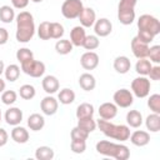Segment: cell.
Instances as JSON below:
<instances>
[{
	"label": "cell",
	"mask_w": 160,
	"mask_h": 160,
	"mask_svg": "<svg viewBox=\"0 0 160 160\" xmlns=\"http://www.w3.org/2000/svg\"><path fill=\"white\" fill-rule=\"evenodd\" d=\"M16 32L15 38L19 42H29L35 35L34 18L29 11H20L16 16Z\"/></svg>",
	"instance_id": "6da1fadb"
},
{
	"label": "cell",
	"mask_w": 160,
	"mask_h": 160,
	"mask_svg": "<svg viewBox=\"0 0 160 160\" xmlns=\"http://www.w3.org/2000/svg\"><path fill=\"white\" fill-rule=\"evenodd\" d=\"M96 151L104 156H110L116 160H128L130 158V150L124 144H116L109 140H100L96 142Z\"/></svg>",
	"instance_id": "7a4b0ae2"
},
{
	"label": "cell",
	"mask_w": 160,
	"mask_h": 160,
	"mask_svg": "<svg viewBox=\"0 0 160 160\" xmlns=\"http://www.w3.org/2000/svg\"><path fill=\"white\" fill-rule=\"evenodd\" d=\"M96 126L101 130V132L114 140H118L120 142L129 140L130 136V128L128 125H115L112 122H110L109 120H104V119H99L96 121Z\"/></svg>",
	"instance_id": "3957f363"
},
{
	"label": "cell",
	"mask_w": 160,
	"mask_h": 160,
	"mask_svg": "<svg viewBox=\"0 0 160 160\" xmlns=\"http://www.w3.org/2000/svg\"><path fill=\"white\" fill-rule=\"evenodd\" d=\"M138 29L145 30L156 36L158 34H160V21L150 14H142L138 19Z\"/></svg>",
	"instance_id": "277c9868"
},
{
	"label": "cell",
	"mask_w": 160,
	"mask_h": 160,
	"mask_svg": "<svg viewBox=\"0 0 160 160\" xmlns=\"http://www.w3.org/2000/svg\"><path fill=\"white\" fill-rule=\"evenodd\" d=\"M150 88H151V84L146 76L140 75L131 81V92L139 99L146 98L150 94Z\"/></svg>",
	"instance_id": "5b68a950"
},
{
	"label": "cell",
	"mask_w": 160,
	"mask_h": 160,
	"mask_svg": "<svg viewBox=\"0 0 160 160\" xmlns=\"http://www.w3.org/2000/svg\"><path fill=\"white\" fill-rule=\"evenodd\" d=\"M84 5L81 0H65L61 5V14L66 19H76L82 11Z\"/></svg>",
	"instance_id": "8992f818"
},
{
	"label": "cell",
	"mask_w": 160,
	"mask_h": 160,
	"mask_svg": "<svg viewBox=\"0 0 160 160\" xmlns=\"http://www.w3.org/2000/svg\"><path fill=\"white\" fill-rule=\"evenodd\" d=\"M21 70L26 75H29L31 78H40L45 72V64L42 61L35 60L32 58V59H30V60H28V61L21 64Z\"/></svg>",
	"instance_id": "52a82bcc"
},
{
	"label": "cell",
	"mask_w": 160,
	"mask_h": 160,
	"mask_svg": "<svg viewBox=\"0 0 160 160\" xmlns=\"http://www.w3.org/2000/svg\"><path fill=\"white\" fill-rule=\"evenodd\" d=\"M112 100L114 104L118 108H130L134 102V95L130 90L128 89H119L114 92L112 95Z\"/></svg>",
	"instance_id": "ba28073f"
},
{
	"label": "cell",
	"mask_w": 160,
	"mask_h": 160,
	"mask_svg": "<svg viewBox=\"0 0 160 160\" xmlns=\"http://www.w3.org/2000/svg\"><path fill=\"white\" fill-rule=\"evenodd\" d=\"M92 26H94L95 35L100 36V38H105V36L110 35V32L112 31V24L106 18H101V19L96 20Z\"/></svg>",
	"instance_id": "9c48e42d"
},
{
	"label": "cell",
	"mask_w": 160,
	"mask_h": 160,
	"mask_svg": "<svg viewBox=\"0 0 160 160\" xmlns=\"http://www.w3.org/2000/svg\"><path fill=\"white\" fill-rule=\"evenodd\" d=\"M149 44L141 41L140 39H138V36L132 38L131 40V51L134 54V56L136 59H144L148 58V52H149Z\"/></svg>",
	"instance_id": "30bf717a"
},
{
	"label": "cell",
	"mask_w": 160,
	"mask_h": 160,
	"mask_svg": "<svg viewBox=\"0 0 160 160\" xmlns=\"http://www.w3.org/2000/svg\"><path fill=\"white\" fill-rule=\"evenodd\" d=\"M58 108H59V101L51 95L45 96L40 102V109H41L42 114H45L48 116H51V115L56 114Z\"/></svg>",
	"instance_id": "8fae6325"
},
{
	"label": "cell",
	"mask_w": 160,
	"mask_h": 160,
	"mask_svg": "<svg viewBox=\"0 0 160 160\" xmlns=\"http://www.w3.org/2000/svg\"><path fill=\"white\" fill-rule=\"evenodd\" d=\"M80 64L85 70H94L99 65V55L95 51H86L81 55Z\"/></svg>",
	"instance_id": "7c38bea8"
},
{
	"label": "cell",
	"mask_w": 160,
	"mask_h": 160,
	"mask_svg": "<svg viewBox=\"0 0 160 160\" xmlns=\"http://www.w3.org/2000/svg\"><path fill=\"white\" fill-rule=\"evenodd\" d=\"M99 116L104 120H111L118 115V106L114 102H102L99 106Z\"/></svg>",
	"instance_id": "4fadbf2b"
},
{
	"label": "cell",
	"mask_w": 160,
	"mask_h": 160,
	"mask_svg": "<svg viewBox=\"0 0 160 160\" xmlns=\"http://www.w3.org/2000/svg\"><path fill=\"white\" fill-rule=\"evenodd\" d=\"M4 119L6 121L8 125H11V126H16L21 122L22 120V111L16 108V106H12V108H9L6 111H5V115H4Z\"/></svg>",
	"instance_id": "5bb4252c"
},
{
	"label": "cell",
	"mask_w": 160,
	"mask_h": 160,
	"mask_svg": "<svg viewBox=\"0 0 160 160\" xmlns=\"http://www.w3.org/2000/svg\"><path fill=\"white\" fill-rule=\"evenodd\" d=\"M78 19L80 20L82 28H91L96 21V14L92 8H84L80 15L78 16Z\"/></svg>",
	"instance_id": "9a60e30c"
},
{
	"label": "cell",
	"mask_w": 160,
	"mask_h": 160,
	"mask_svg": "<svg viewBox=\"0 0 160 160\" xmlns=\"http://www.w3.org/2000/svg\"><path fill=\"white\" fill-rule=\"evenodd\" d=\"M129 139H130L132 145L141 148V146H145L150 142V134L148 131H144V130H135L132 134H130Z\"/></svg>",
	"instance_id": "2e32d148"
},
{
	"label": "cell",
	"mask_w": 160,
	"mask_h": 160,
	"mask_svg": "<svg viewBox=\"0 0 160 160\" xmlns=\"http://www.w3.org/2000/svg\"><path fill=\"white\" fill-rule=\"evenodd\" d=\"M41 85H42L44 91H45L46 94H49V95L55 94V92L59 90V88H60V82H59L58 78L54 76V75H46V76L42 79Z\"/></svg>",
	"instance_id": "e0dca14e"
},
{
	"label": "cell",
	"mask_w": 160,
	"mask_h": 160,
	"mask_svg": "<svg viewBox=\"0 0 160 160\" xmlns=\"http://www.w3.org/2000/svg\"><path fill=\"white\" fill-rule=\"evenodd\" d=\"M86 38L85 29L82 26H74L70 31V41L74 46H82L84 40Z\"/></svg>",
	"instance_id": "ac0fdd59"
},
{
	"label": "cell",
	"mask_w": 160,
	"mask_h": 160,
	"mask_svg": "<svg viewBox=\"0 0 160 160\" xmlns=\"http://www.w3.org/2000/svg\"><path fill=\"white\" fill-rule=\"evenodd\" d=\"M130 68H131V61H130V59L128 56L121 55V56H116L115 58V60H114V69H115L116 72L126 74V72H129Z\"/></svg>",
	"instance_id": "d6986e66"
},
{
	"label": "cell",
	"mask_w": 160,
	"mask_h": 160,
	"mask_svg": "<svg viewBox=\"0 0 160 160\" xmlns=\"http://www.w3.org/2000/svg\"><path fill=\"white\" fill-rule=\"evenodd\" d=\"M79 85L82 90L85 91H91L95 89L96 86V80L94 78V75H91L90 72H84L80 75L79 78Z\"/></svg>",
	"instance_id": "ffe728a7"
},
{
	"label": "cell",
	"mask_w": 160,
	"mask_h": 160,
	"mask_svg": "<svg viewBox=\"0 0 160 160\" xmlns=\"http://www.w3.org/2000/svg\"><path fill=\"white\" fill-rule=\"evenodd\" d=\"M28 126L32 131H40L45 126V119L42 115L34 112L28 118Z\"/></svg>",
	"instance_id": "44dd1931"
},
{
	"label": "cell",
	"mask_w": 160,
	"mask_h": 160,
	"mask_svg": "<svg viewBox=\"0 0 160 160\" xmlns=\"http://www.w3.org/2000/svg\"><path fill=\"white\" fill-rule=\"evenodd\" d=\"M29 136H30L29 135V131L25 128H22V126L16 125L11 130V139L15 142H18V144H25V142H28Z\"/></svg>",
	"instance_id": "7402d4cb"
},
{
	"label": "cell",
	"mask_w": 160,
	"mask_h": 160,
	"mask_svg": "<svg viewBox=\"0 0 160 160\" xmlns=\"http://www.w3.org/2000/svg\"><path fill=\"white\" fill-rule=\"evenodd\" d=\"M118 19L122 25H130L135 20L134 9H118Z\"/></svg>",
	"instance_id": "603a6c76"
},
{
	"label": "cell",
	"mask_w": 160,
	"mask_h": 160,
	"mask_svg": "<svg viewBox=\"0 0 160 160\" xmlns=\"http://www.w3.org/2000/svg\"><path fill=\"white\" fill-rule=\"evenodd\" d=\"M145 126L150 132L160 131V114H150L145 119Z\"/></svg>",
	"instance_id": "cb8c5ba5"
},
{
	"label": "cell",
	"mask_w": 160,
	"mask_h": 160,
	"mask_svg": "<svg viewBox=\"0 0 160 160\" xmlns=\"http://www.w3.org/2000/svg\"><path fill=\"white\" fill-rule=\"evenodd\" d=\"M126 122H128V126H131V128H139L141 126L142 124V115L139 110H130L128 114H126Z\"/></svg>",
	"instance_id": "d4e9b609"
},
{
	"label": "cell",
	"mask_w": 160,
	"mask_h": 160,
	"mask_svg": "<svg viewBox=\"0 0 160 160\" xmlns=\"http://www.w3.org/2000/svg\"><path fill=\"white\" fill-rule=\"evenodd\" d=\"M75 100V92L69 89V88H64L59 91L58 94V101L62 105H69V104H72Z\"/></svg>",
	"instance_id": "484cf974"
},
{
	"label": "cell",
	"mask_w": 160,
	"mask_h": 160,
	"mask_svg": "<svg viewBox=\"0 0 160 160\" xmlns=\"http://www.w3.org/2000/svg\"><path fill=\"white\" fill-rule=\"evenodd\" d=\"M92 115H94V106L89 102H82L76 108V118L78 119L92 118Z\"/></svg>",
	"instance_id": "4316f807"
},
{
	"label": "cell",
	"mask_w": 160,
	"mask_h": 160,
	"mask_svg": "<svg viewBox=\"0 0 160 160\" xmlns=\"http://www.w3.org/2000/svg\"><path fill=\"white\" fill-rule=\"evenodd\" d=\"M4 75H5V79L10 82H14L19 79L20 76V66H18L16 64H10L5 68L4 70Z\"/></svg>",
	"instance_id": "83f0119b"
},
{
	"label": "cell",
	"mask_w": 160,
	"mask_h": 160,
	"mask_svg": "<svg viewBox=\"0 0 160 160\" xmlns=\"http://www.w3.org/2000/svg\"><path fill=\"white\" fill-rule=\"evenodd\" d=\"M72 48L74 45L71 44L70 40L68 39H61V40H58L56 44H55V50L58 54L60 55H68L72 51Z\"/></svg>",
	"instance_id": "f1b7e54d"
},
{
	"label": "cell",
	"mask_w": 160,
	"mask_h": 160,
	"mask_svg": "<svg viewBox=\"0 0 160 160\" xmlns=\"http://www.w3.org/2000/svg\"><path fill=\"white\" fill-rule=\"evenodd\" d=\"M55 152L50 146H39L35 150V158L38 160H51L54 159Z\"/></svg>",
	"instance_id": "f546056e"
},
{
	"label": "cell",
	"mask_w": 160,
	"mask_h": 160,
	"mask_svg": "<svg viewBox=\"0 0 160 160\" xmlns=\"http://www.w3.org/2000/svg\"><path fill=\"white\" fill-rule=\"evenodd\" d=\"M151 61L148 60L146 58L144 59H138L136 64H135V71L139 74V75H142V76H146L149 74V70L151 68Z\"/></svg>",
	"instance_id": "4dcf8cb0"
},
{
	"label": "cell",
	"mask_w": 160,
	"mask_h": 160,
	"mask_svg": "<svg viewBox=\"0 0 160 160\" xmlns=\"http://www.w3.org/2000/svg\"><path fill=\"white\" fill-rule=\"evenodd\" d=\"M15 19V11L9 5H2L0 8V20L5 24H10Z\"/></svg>",
	"instance_id": "1f68e13d"
},
{
	"label": "cell",
	"mask_w": 160,
	"mask_h": 160,
	"mask_svg": "<svg viewBox=\"0 0 160 160\" xmlns=\"http://www.w3.org/2000/svg\"><path fill=\"white\" fill-rule=\"evenodd\" d=\"M80 129L85 130L86 132H92L96 129V121L92 118H85V119H78V125Z\"/></svg>",
	"instance_id": "d6a6232c"
},
{
	"label": "cell",
	"mask_w": 160,
	"mask_h": 160,
	"mask_svg": "<svg viewBox=\"0 0 160 160\" xmlns=\"http://www.w3.org/2000/svg\"><path fill=\"white\" fill-rule=\"evenodd\" d=\"M19 95L20 98H22L24 100H31L35 95H36V90L32 85L30 84H24L20 86L19 89Z\"/></svg>",
	"instance_id": "836d02e7"
},
{
	"label": "cell",
	"mask_w": 160,
	"mask_h": 160,
	"mask_svg": "<svg viewBox=\"0 0 160 160\" xmlns=\"http://www.w3.org/2000/svg\"><path fill=\"white\" fill-rule=\"evenodd\" d=\"M99 46H100L99 36H96V35H86V38L84 40V44H82V48H85L89 51H92V50L98 49Z\"/></svg>",
	"instance_id": "e575fe53"
},
{
	"label": "cell",
	"mask_w": 160,
	"mask_h": 160,
	"mask_svg": "<svg viewBox=\"0 0 160 160\" xmlns=\"http://www.w3.org/2000/svg\"><path fill=\"white\" fill-rule=\"evenodd\" d=\"M38 36L41 40L50 39V21H42L38 26Z\"/></svg>",
	"instance_id": "d590c367"
},
{
	"label": "cell",
	"mask_w": 160,
	"mask_h": 160,
	"mask_svg": "<svg viewBox=\"0 0 160 160\" xmlns=\"http://www.w3.org/2000/svg\"><path fill=\"white\" fill-rule=\"evenodd\" d=\"M148 106L152 112L160 114V95L159 94L150 95L148 99Z\"/></svg>",
	"instance_id": "8d00e7d4"
},
{
	"label": "cell",
	"mask_w": 160,
	"mask_h": 160,
	"mask_svg": "<svg viewBox=\"0 0 160 160\" xmlns=\"http://www.w3.org/2000/svg\"><path fill=\"white\" fill-rule=\"evenodd\" d=\"M64 35V26L60 22H50V39H60Z\"/></svg>",
	"instance_id": "74e56055"
},
{
	"label": "cell",
	"mask_w": 160,
	"mask_h": 160,
	"mask_svg": "<svg viewBox=\"0 0 160 160\" xmlns=\"http://www.w3.org/2000/svg\"><path fill=\"white\" fill-rule=\"evenodd\" d=\"M32 58H34V54L28 48H21V49H19L16 51V60L20 64H22V62H25V61H28V60H30Z\"/></svg>",
	"instance_id": "f35d334b"
},
{
	"label": "cell",
	"mask_w": 160,
	"mask_h": 160,
	"mask_svg": "<svg viewBox=\"0 0 160 160\" xmlns=\"http://www.w3.org/2000/svg\"><path fill=\"white\" fill-rule=\"evenodd\" d=\"M18 100V94L14 90H4L1 92V101L5 105H12Z\"/></svg>",
	"instance_id": "ab89813d"
},
{
	"label": "cell",
	"mask_w": 160,
	"mask_h": 160,
	"mask_svg": "<svg viewBox=\"0 0 160 160\" xmlns=\"http://www.w3.org/2000/svg\"><path fill=\"white\" fill-rule=\"evenodd\" d=\"M70 149L74 154H82L86 150V141L85 140H71Z\"/></svg>",
	"instance_id": "60d3db41"
},
{
	"label": "cell",
	"mask_w": 160,
	"mask_h": 160,
	"mask_svg": "<svg viewBox=\"0 0 160 160\" xmlns=\"http://www.w3.org/2000/svg\"><path fill=\"white\" fill-rule=\"evenodd\" d=\"M148 58L150 59L151 62L159 64L160 62V45L150 46L149 48V52H148Z\"/></svg>",
	"instance_id": "b9f144b4"
},
{
	"label": "cell",
	"mask_w": 160,
	"mask_h": 160,
	"mask_svg": "<svg viewBox=\"0 0 160 160\" xmlns=\"http://www.w3.org/2000/svg\"><path fill=\"white\" fill-rule=\"evenodd\" d=\"M70 136H71V140H88L89 138V132H86L85 130L80 129L79 126H75L71 132H70Z\"/></svg>",
	"instance_id": "7bdbcfd3"
},
{
	"label": "cell",
	"mask_w": 160,
	"mask_h": 160,
	"mask_svg": "<svg viewBox=\"0 0 160 160\" xmlns=\"http://www.w3.org/2000/svg\"><path fill=\"white\" fill-rule=\"evenodd\" d=\"M138 39H140L141 41H144V42H146V44H150L152 40H154V35L152 34H150V32H148V31H145V30H139L138 31Z\"/></svg>",
	"instance_id": "ee69618b"
},
{
	"label": "cell",
	"mask_w": 160,
	"mask_h": 160,
	"mask_svg": "<svg viewBox=\"0 0 160 160\" xmlns=\"http://www.w3.org/2000/svg\"><path fill=\"white\" fill-rule=\"evenodd\" d=\"M148 75H149V78H150L151 80H155V81L160 80V66H159L158 64H156L155 66H151Z\"/></svg>",
	"instance_id": "f6af8a7d"
},
{
	"label": "cell",
	"mask_w": 160,
	"mask_h": 160,
	"mask_svg": "<svg viewBox=\"0 0 160 160\" xmlns=\"http://www.w3.org/2000/svg\"><path fill=\"white\" fill-rule=\"evenodd\" d=\"M138 0H120L118 9H135Z\"/></svg>",
	"instance_id": "bcb514c9"
},
{
	"label": "cell",
	"mask_w": 160,
	"mask_h": 160,
	"mask_svg": "<svg viewBox=\"0 0 160 160\" xmlns=\"http://www.w3.org/2000/svg\"><path fill=\"white\" fill-rule=\"evenodd\" d=\"M11 1V4H12V6L15 8V9H25L28 5H29V1L30 0H10Z\"/></svg>",
	"instance_id": "7dc6e473"
},
{
	"label": "cell",
	"mask_w": 160,
	"mask_h": 160,
	"mask_svg": "<svg viewBox=\"0 0 160 160\" xmlns=\"http://www.w3.org/2000/svg\"><path fill=\"white\" fill-rule=\"evenodd\" d=\"M9 40V32L5 28H0V45L6 44Z\"/></svg>",
	"instance_id": "c3c4849f"
},
{
	"label": "cell",
	"mask_w": 160,
	"mask_h": 160,
	"mask_svg": "<svg viewBox=\"0 0 160 160\" xmlns=\"http://www.w3.org/2000/svg\"><path fill=\"white\" fill-rule=\"evenodd\" d=\"M8 140H9V134L6 132L5 129L0 128V148L4 146V145H6Z\"/></svg>",
	"instance_id": "681fc988"
},
{
	"label": "cell",
	"mask_w": 160,
	"mask_h": 160,
	"mask_svg": "<svg viewBox=\"0 0 160 160\" xmlns=\"http://www.w3.org/2000/svg\"><path fill=\"white\" fill-rule=\"evenodd\" d=\"M5 90V81L0 78V92H2Z\"/></svg>",
	"instance_id": "f907efd6"
},
{
	"label": "cell",
	"mask_w": 160,
	"mask_h": 160,
	"mask_svg": "<svg viewBox=\"0 0 160 160\" xmlns=\"http://www.w3.org/2000/svg\"><path fill=\"white\" fill-rule=\"evenodd\" d=\"M4 70H5V65H4V61L0 59V76L1 74H4Z\"/></svg>",
	"instance_id": "816d5d0a"
},
{
	"label": "cell",
	"mask_w": 160,
	"mask_h": 160,
	"mask_svg": "<svg viewBox=\"0 0 160 160\" xmlns=\"http://www.w3.org/2000/svg\"><path fill=\"white\" fill-rule=\"evenodd\" d=\"M30 1H32V2H35V4H38V2H41L42 0H30Z\"/></svg>",
	"instance_id": "f5cc1de1"
},
{
	"label": "cell",
	"mask_w": 160,
	"mask_h": 160,
	"mask_svg": "<svg viewBox=\"0 0 160 160\" xmlns=\"http://www.w3.org/2000/svg\"><path fill=\"white\" fill-rule=\"evenodd\" d=\"M1 119H2V114H1V109H0V122H1Z\"/></svg>",
	"instance_id": "db71d44e"
}]
</instances>
